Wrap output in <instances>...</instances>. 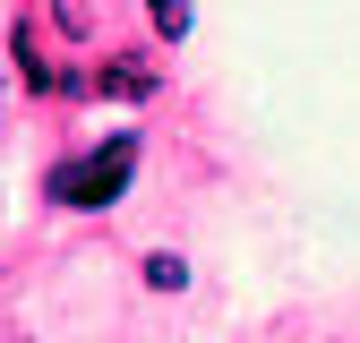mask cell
Here are the masks:
<instances>
[{
  "instance_id": "277c9868",
  "label": "cell",
  "mask_w": 360,
  "mask_h": 343,
  "mask_svg": "<svg viewBox=\"0 0 360 343\" xmlns=\"http://www.w3.org/2000/svg\"><path fill=\"white\" fill-rule=\"evenodd\" d=\"M146 283H155V292H189V257L155 249V257H146Z\"/></svg>"
},
{
  "instance_id": "3957f363",
  "label": "cell",
  "mask_w": 360,
  "mask_h": 343,
  "mask_svg": "<svg viewBox=\"0 0 360 343\" xmlns=\"http://www.w3.org/2000/svg\"><path fill=\"white\" fill-rule=\"evenodd\" d=\"M146 26H155L163 43H189V26H198V9H189V0H146Z\"/></svg>"
},
{
  "instance_id": "7a4b0ae2",
  "label": "cell",
  "mask_w": 360,
  "mask_h": 343,
  "mask_svg": "<svg viewBox=\"0 0 360 343\" xmlns=\"http://www.w3.org/2000/svg\"><path fill=\"white\" fill-rule=\"evenodd\" d=\"M95 95H112V103H146V95H155V60H129V52L103 60V69H95Z\"/></svg>"
},
{
  "instance_id": "6da1fadb",
  "label": "cell",
  "mask_w": 360,
  "mask_h": 343,
  "mask_svg": "<svg viewBox=\"0 0 360 343\" xmlns=\"http://www.w3.org/2000/svg\"><path fill=\"white\" fill-rule=\"evenodd\" d=\"M129 181H138V138H103V146H86V155H69L60 172H52V206H77V214H95V206H112Z\"/></svg>"
}]
</instances>
